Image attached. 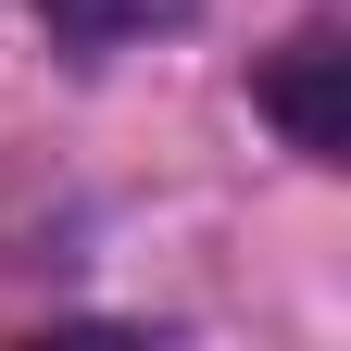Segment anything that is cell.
Here are the masks:
<instances>
[{
	"label": "cell",
	"mask_w": 351,
	"mask_h": 351,
	"mask_svg": "<svg viewBox=\"0 0 351 351\" xmlns=\"http://www.w3.org/2000/svg\"><path fill=\"white\" fill-rule=\"evenodd\" d=\"M251 101L276 113L289 151H314V163L351 151V51H339V38H289V51L251 75Z\"/></svg>",
	"instance_id": "1"
},
{
	"label": "cell",
	"mask_w": 351,
	"mask_h": 351,
	"mask_svg": "<svg viewBox=\"0 0 351 351\" xmlns=\"http://www.w3.org/2000/svg\"><path fill=\"white\" fill-rule=\"evenodd\" d=\"M201 0H38V25H51V51L63 63H113V51H138V38H176Z\"/></svg>",
	"instance_id": "2"
}]
</instances>
